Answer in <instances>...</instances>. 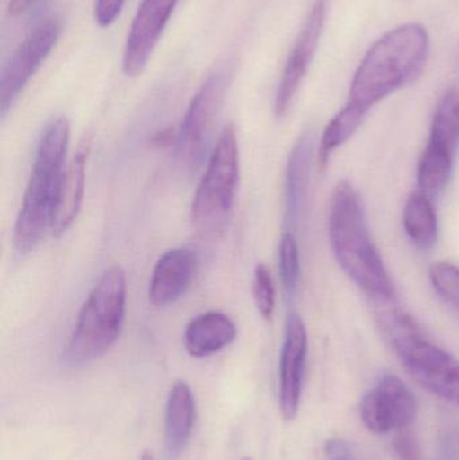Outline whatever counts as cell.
Returning a JSON list of instances; mask_svg holds the SVG:
<instances>
[{
    "label": "cell",
    "instance_id": "cell-16",
    "mask_svg": "<svg viewBox=\"0 0 459 460\" xmlns=\"http://www.w3.org/2000/svg\"><path fill=\"white\" fill-rule=\"evenodd\" d=\"M312 155V137L304 135L299 137L288 156L285 181V223L291 232L298 226L306 202Z\"/></svg>",
    "mask_w": 459,
    "mask_h": 460
},
{
    "label": "cell",
    "instance_id": "cell-24",
    "mask_svg": "<svg viewBox=\"0 0 459 460\" xmlns=\"http://www.w3.org/2000/svg\"><path fill=\"white\" fill-rule=\"evenodd\" d=\"M252 294L259 314L266 321H271L275 311V287L267 265H256L253 272Z\"/></svg>",
    "mask_w": 459,
    "mask_h": 460
},
{
    "label": "cell",
    "instance_id": "cell-10",
    "mask_svg": "<svg viewBox=\"0 0 459 460\" xmlns=\"http://www.w3.org/2000/svg\"><path fill=\"white\" fill-rule=\"evenodd\" d=\"M417 400L409 386L393 375H385L364 396L361 419L374 434L404 429L417 418Z\"/></svg>",
    "mask_w": 459,
    "mask_h": 460
},
{
    "label": "cell",
    "instance_id": "cell-19",
    "mask_svg": "<svg viewBox=\"0 0 459 460\" xmlns=\"http://www.w3.org/2000/svg\"><path fill=\"white\" fill-rule=\"evenodd\" d=\"M455 156L438 146L428 143L418 164V190L430 199L438 197L449 185Z\"/></svg>",
    "mask_w": 459,
    "mask_h": 460
},
{
    "label": "cell",
    "instance_id": "cell-14",
    "mask_svg": "<svg viewBox=\"0 0 459 460\" xmlns=\"http://www.w3.org/2000/svg\"><path fill=\"white\" fill-rule=\"evenodd\" d=\"M89 148L81 147L65 169L57 191L50 230L54 237H61L77 220L85 193V172Z\"/></svg>",
    "mask_w": 459,
    "mask_h": 460
},
{
    "label": "cell",
    "instance_id": "cell-23",
    "mask_svg": "<svg viewBox=\"0 0 459 460\" xmlns=\"http://www.w3.org/2000/svg\"><path fill=\"white\" fill-rule=\"evenodd\" d=\"M433 288L437 294L459 310V267L453 262H434L428 270Z\"/></svg>",
    "mask_w": 459,
    "mask_h": 460
},
{
    "label": "cell",
    "instance_id": "cell-9",
    "mask_svg": "<svg viewBox=\"0 0 459 460\" xmlns=\"http://www.w3.org/2000/svg\"><path fill=\"white\" fill-rule=\"evenodd\" d=\"M328 13V0H314L304 27L294 43L293 50L286 61L277 94H275V115H287L294 99L309 72L310 65L317 53L323 26Z\"/></svg>",
    "mask_w": 459,
    "mask_h": 460
},
{
    "label": "cell",
    "instance_id": "cell-28",
    "mask_svg": "<svg viewBox=\"0 0 459 460\" xmlns=\"http://www.w3.org/2000/svg\"><path fill=\"white\" fill-rule=\"evenodd\" d=\"M140 460H155V456H154V454L150 453V451H145L142 456H140Z\"/></svg>",
    "mask_w": 459,
    "mask_h": 460
},
{
    "label": "cell",
    "instance_id": "cell-11",
    "mask_svg": "<svg viewBox=\"0 0 459 460\" xmlns=\"http://www.w3.org/2000/svg\"><path fill=\"white\" fill-rule=\"evenodd\" d=\"M178 0H142L127 37L123 72L139 75L163 34Z\"/></svg>",
    "mask_w": 459,
    "mask_h": 460
},
{
    "label": "cell",
    "instance_id": "cell-21",
    "mask_svg": "<svg viewBox=\"0 0 459 460\" xmlns=\"http://www.w3.org/2000/svg\"><path fill=\"white\" fill-rule=\"evenodd\" d=\"M366 116L345 104L323 129L318 147V164L325 169L331 154L344 146L360 128Z\"/></svg>",
    "mask_w": 459,
    "mask_h": 460
},
{
    "label": "cell",
    "instance_id": "cell-4",
    "mask_svg": "<svg viewBox=\"0 0 459 460\" xmlns=\"http://www.w3.org/2000/svg\"><path fill=\"white\" fill-rule=\"evenodd\" d=\"M70 139L69 120L64 116L49 121L40 135L23 204L16 218L13 245L19 254L31 253L50 229L57 191L64 175Z\"/></svg>",
    "mask_w": 459,
    "mask_h": 460
},
{
    "label": "cell",
    "instance_id": "cell-3",
    "mask_svg": "<svg viewBox=\"0 0 459 460\" xmlns=\"http://www.w3.org/2000/svg\"><path fill=\"white\" fill-rule=\"evenodd\" d=\"M376 303V318L406 372L439 399L459 405V359L426 335L414 318L393 303Z\"/></svg>",
    "mask_w": 459,
    "mask_h": 460
},
{
    "label": "cell",
    "instance_id": "cell-17",
    "mask_svg": "<svg viewBox=\"0 0 459 460\" xmlns=\"http://www.w3.org/2000/svg\"><path fill=\"white\" fill-rule=\"evenodd\" d=\"M196 419L193 392L185 381H177L170 389L166 405V445L177 456L188 445Z\"/></svg>",
    "mask_w": 459,
    "mask_h": 460
},
{
    "label": "cell",
    "instance_id": "cell-15",
    "mask_svg": "<svg viewBox=\"0 0 459 460\" xmlns=\"http://www.w3.org/2000/svg\"><path fill=\"white\" fill-rule=\"evenodd\" d=\"M237 335L236 324L221 311H207L191 319L186 326V351L196 358L213 356L234 342Z\"/></svg>",
    "mask_w": 459,
    "mask_h": 460
},
{
    "label": "cell",
    "instance_id": "cell-20",
    "mask_svg": "<svg viewBox=\"0 0 459 460\" xmlns=\"http://www.w3.org/2000/svg\"><path fill=\"white\" fill-rule=\"evenodd\" d=\"M428 143L444 148L453 156L459 150V92L450 89L439 100L431 123Z\"/></svg>",
    "mask_w": 459,
    "mask_h": 460
},
{
    "label": "cell",
    "instance_id": "cell-1",
    "mask_svg": "<svg viewBox=\"0 0 459 460\" xmlns=\"http://www.w3.org/2000/svg\"><path fill=\"white\" fill-rule=\"evenodd\" d=\"M428 53L430 40L422 24L407 23L391 30L361 59L345 104L368 116L375 105L422 75Z\"/></svg>",
    "mask_w": 459,
    "mask_h": 460
},
{
    "label": "cell",
    "instance_id": "cell-7",
    "mask_svg": "<svg viewBox=\"0 0 459 460\" xmlns=\"http://www.w3.org/2000/svg\"><path fill=\"white\" fill-rule=\"evenodd\" d=\"M231 81L229 67L216 70L194 94L183 116L175 137V153L181 164L191 172L201 166L209 151Z\"/></svg>",
    "mask_w": 459,
    "mask_h": 460
},
{
    "label": "cell",
    "instance_id": "cell-22",
    "mask_svg": "<svg viewBox=\"0 0 459 460\" xmlns=\"http://www.w3.org/2000/svg\"><path fill=\"white\" fill-rule=\"evenodd\" d=\"M279 270L286 296L293 299L301 279V254L298 241L291 230H285L280 238Z\"/></svg>",
    "mask_w": 459,
    "mask_h": 460
},
{
    "label": "cell",
    "instance_id": "cell-13",
    "mask_svg": "<svg viewBox=\"0 0 459 460\" xmlns=\"http://www.w3.org/2000/svg\"><path fill=\"white\" fill-rule=\"evenodd\" d=\"M197 254L191 249L174 248L164 252L151 276L148 299L155 307L177 302L193 281L197 272Z\"/></svg>",
    "mask_w": 459,
    "mask_h": 460
},
{
    "label": "cell",
    "instance_id": "cell-27",
    "mask_svg": "<svg viewBox=\"0 0 459 460\" xmlns=\"http://www.w3.org/2000/svg\"><path fill=\"white\" fill-rule=\"evenodd\" d=\"M37 0H10L8 4V13L10 15L18 16L26 13Z\"/></svg>",
    "mask_w": 459,
    "mask_h": 460
},
{
    "label": "cell",
    "instance_id": "cell-2",
    "mask_svg": "<svg viewBox=\"0 0 459 460\" xmlns=\"http://www.w3.org/2000/svg\"><path fill=\"white\" fill-rule=\"evenodd\" d=\"M329 241L348 278L375 303L395 300V287L372 240L360 197L348 181L334 188L329 204Z\"/></svg>",
    "mask_w": 459,
    "mask_h": 460
},
{
    "label": "cell",
    "instance_id": "cell-26",
    "mask_svg": "<svg viewBox=\"0 0 459 460\" xmlns=\"http://www.w3.org/2000/svg\"><path fill=\"white\" fill-rule=\"evenodd\" d=\"M126 0H96L94 19L102 27H108L120 15Z\"/></svg>",
    "mask_w": 459,
    "mask_h": 460
},
{
    "label": "cell",
    "instance_id": "cell-12",
    "mask_svg": "<svg viewBox=\"0 0 459 460\" xmlns=\"http://www.w3.org/2000/svg\"><path fill=\"white\" fill-rule=\"evenodd\" d=\"M307 330L304 319L296 313H290L286 319L285 338L280 353L279 402L283 418L291 421L296 418L304 388L306 367Z\"/></svg>",
    "mask_w": 459,
    "mask_h": 460
},
{
    "label": "cell",
    "instance_id": "cell-6",
    "mask_svg": "<svg viewBox=\"0 0 459 460\" xmlns=\"http://www.w3.org/2000/svg\"><path fill=\"white\" fill-rule=\"evenodd\" d=\"M239 178V143L236 129L229 124L218 137L194 194L191 221L199 233L215 235L225 228L234 209Z\"/></svg>",
    "mask_w": 459,
    "mask_h": 460
},
{
    "label": "cell",
    "instance_id": "cell-29",
    "mask_svg": "<svg viewBox=\"0 0 459 460\" xmlns=\"http://www.w3.org/2000/svg\"><path fill=\"white\" fill-rule=\"evenodd\" d=\"M244 460H251V459H244Z\"/></svg>",
    "mask_w": 459,
    "mask_h": 460
},
{
    "label": "cell",
    "instance_id": "cell-5",
    "mask_svg": "<svg viewBox=\"0 0 459 460\" xmlns=\"http://www.w3.org/2000/svg\"><path fill=\"white\" fill-rule=\"evenodd\" d=\"M126 303V273L115 265L102 273L78 314L66 348L67 361L85 364L104 356L120 335Z\"/></svg>",
    "mask_w": 459,
    "mask_h": 460
},
{
    "label": "cell",
    "instance_id": "cell-25",
    "mask_svg": "<svg viewBox=\"0 0 459 460\" xmlns=\"http://www.w3.org/2000/svg\"><path fill=\"white\" fill-rule=\"evenodd\" d=\"M393 448L401 460H423L422 448L417 438L411 432L406 431V429H401L396 435Z\"/></svg>",
    "mask_w": 459,
    "mask_h": 460
},
{
    "label": "cell",
    "instance_id": "cell-18",
    "mask_svg": "<svg viewBox=\"0 0 459 460\" xmlns=\"http://www.w3.org/2000/svg\"><path fill=\"white\" fill-rule=\"evenodd\" d=\"M403 226L418 248H433L438 240V216L433 199L422 191H414L404 205Z\"/></svg>",
    "mask_w": 459,
    "mask_h": 460
},
{
    "label": "cell",
    "instance_id": "cell-8",
    "mask_svg": "<svg viewBox=\"0 0 459 460\" xmlns=\"http://www.w3.org/2000/svg\"><path fill=\"white\" fill-rule=\"evenodd\" d=\"M61 35L58 22L46 21L35 27L11 57L0 75V118L4 119L32 75L48 58Z\"/></svg>",
    "mask_w": 459,
    "mask_h": 460
}]
</instances>
